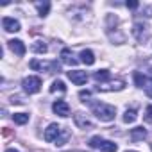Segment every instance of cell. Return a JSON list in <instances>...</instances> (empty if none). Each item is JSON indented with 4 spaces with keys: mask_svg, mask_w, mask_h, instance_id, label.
Wrapping results in <instances>:
<instances>
[{
    "mask_svg": "<svg viewBox=\"0 0 152 152\" xmlns=\"http://www.w3.org/2000/svg\"><path fill=\"white\" fill-rule=\"evenodd\" d=\"M81 61H83L84 64L91 66V64L95 63V54H93L90 48H86V50H83V52H81Z\"/></svg>",
    "mask_w": 152,
    "mask_h": 152,
    "instance_id": "obj_17",
    "label": "cell"
},
{
    "mask_svg": "<svg viewBox=\"0 0 152 152\" xmlns=\"http://www.w3.org/2000/svg\"><path fill=\"white\" fill-rule=\"evenodd\" d=\"M32 70H45V72H59V63L57 61H39V59H32L29 64Z\"/></svg>",
    "mask_w": 152,
    "mask_h": 152,
    "instance_id": "obj_4",
    "label": "cell"
},
{
    "mask_svg": "<svg viewBox=\"0 0 152 152\" xmlns=\"http://www.w3.org/2000/svg\"><path fill=\"white\" fill-rule=\"evenodd\" d=\"M61 131H63V127H61V125H57V124H50V125L45 129V134H43L45 141H54V143H56V140L59 138Z\"/></svg>",
    "mask_w": 152,
    "mask_h": 152,
    "instance_id": "obj_6",
    "label": "cell"
},
{
    "mask_svg": "<svg viewBox=\"0 0 152 152\" xmlns=\"http://www.w3.org/2000/svg\"><path fill=\"white\" fill-rule=\"evenodd\" d=\"M56 91H61V93L66 91V86H64L63 81H54V83H52V86H50V93H56Z\"/></svg>",
    "mask_w": 152,
    "mask_h": 152,
    "instance_id": "obj_22",
    "label": "cell"
},
{
    "mask_svg": "<svg viewBox=\"0 0 152 152\" xmlns=\"http://www.w3.org/2000/svg\"><path fill=\"white\" fill-rule=\"evenodd\" d=\"M88 145H90L91 148L100 150V152H116V150H118L116 143H113V141H109V140H104V138H100V136H93V138H90Z\"/></svg>",
    "mask_w": 152,
    "mask_h": 152,
    "instance_id": "obj_2",
    "label": "cell"
},
{
    "mask_svg": "<svg viewBox=\"0 0 152 152\" xmlns=\"http://www.w3.org/2000/svg\"><path fill=\"white\" fill-rule=\"evenodd\" d=\"M127 152H136V150H127Z\"/></svg>",
    "mask_w": 152,
    "mask_h": 152,
    "instance_id": "obj_31",
    "label": "cell"
},
{
    "mask_svg": "<svg viewBox=\"0 0 152 152\" xmlns=\"http://www.w3.org/2000/svg\"><path fill=\"white\" fill-rule=\"evenodd\" d=\"M2 27L7 32H18L20 31V22L15 20V18H11V16H4L2 18Z\"/></svg>",
    "mask_w": 152,
    "mask_h": 152,
    "instance_id": "obj_10",
    "label": "cell"
},
{
    "mask_svg": "<svg viewBox=\"0 0 152 152\" xmlns=\"http://www.w3.org/2000/svg\"><path fill=\"white\" fill-rule=\"evenodd\" d=\"M68 138H70V131H68V129H63V131H61V134H59V138L56 140V145H57V147L64 145Z\"/></svg>",
    "mask_w": 152,
    "mask_h": 152,
    "instance_id": "obj_23",
    "label": "cell"
},
{
    "mask_svg": "<svg viewBox=\"0 0 152 152\" xmlns=\"http://www.w3.org/2000/svg\"><path fill=\"white\" fill-rule=\"evenodd\" d=\"M93 79H95L99 84H104V83H109L111 73H109V70H99V72L93 73Z\"/></svg>",
    "mask_w": 152,
    "mask_h": 152,
    "instance_id": "obj_14",
    "label": "cell"
},
{
    "mask_svg": "<svg viewBox=\"0 0 152 152\" xmlns=\"http://www.w3.org/2000/svg\"><path fill=\"white\" fill-rule=\"evenodd\" d=\"M147 29H148V27H147L145 23H140V22L134 23V27H132V34L136 36L138 41H141L143 38H147Z\"/></svg>",
    "mask_w": 152,
    "mask_h": 152,
    "instance_id": "obj_12",
    "label": "cell"
},
{
    "mask_svg": "<svg viewBox=\"0 0 152 152\" xmlns=\"http://www.w3.org/2000/svg\"><path fill=\"white\" fill-rule=\"evenodd\" d=\"M13 120H15V124L23 125V124L29 122V115H27V113H15V115H13Z\"/></svg>",
    "mask_w": 152,
    "mask_h": 152,
    "instance_id": "obj_21",
    "label": "cell"
},
{
    "mask_svg": "<svg viewBox=\"0 0 152 152\" xmlns=\"http://www.w3.org/2000/svg\"><path fill=\"white\" fill-rule=\"evenodd\" d=\"M34 6H36L38 13H39V16H47L48 11H50V2H36Z\"/></svg>",
    "mask_w": 152,
    "mask_h": 152,
    "instance_id": "obj_18",
    "label": "cell"
},
{
    "mask_svg": "<svg viewBox=\"0 0 152 152\" xmlns=\"http://www.w3.org/2000/svg\"><path fill=\"white\" fill-rule=\"evenodd\" d=\"M90 95H91V91H88V90L79 93V97H81V99H90Z\"/></svg>",
    "mask_w": 152,
    "mask_h": 152,
    "instance_id": "obj_26",
    "label": "cell"
},
{
    "mask_svg": "<svg viewBox=\"0 0 152 152\" xmlns=\"http://www.w3.org/2000/svg\"><path fill=\"white\" fill-rule=\"evenodd\" d=\"M145 91H147V95H148V97H150V99H152V86H148V88H147V90H145Z\"/></svg>",
    "mask_w": 152,
    "mask_h": 152,
    "instance_id": "obj_29",
    "label": "cell"
},
{
    "mask_svg": "<svg viewBox=\"0 0 152 152\" xmlns=\"http://www.w3.org/2000/svg\"><path fill=\"white\" fill-rule=\"evenodd\" d=\"M61 61H63L64 64H70V66L77 63V59H73V54H72L70 48H63V50H61Z\"/></svg>",
    "mask_w": 152,
    "mask_h": 152,
    "instance_id": "obj_16",
    "label": "cell"
},
{
    "mask_svg": "<svg viewBox=\"0 0 152 152\" xmlns=\"http://www.w3.org/2000/svg\"><path fill=\"white\" fill-rule=\"evenodd\" d=\"M7 45H9L11 52H13V54H16L18 57L25 56V52H27V47H25V43H23L22 39H9V41H7Z\"/></svg>",
    "mask_w": 152,
    "mask_h": 152,
    "instance_id": "obj_8",
    "label": "cell"
},
{
    "mask_svg": "<svg viewBox=\"0 0 152 152\" xmlns=\"http://www.w3.org/2000/svg\"><path fill=\"white\" fill-rule=\"evenodd\" d=\"M66 75H68V79H70L73 84H77V86H83V84H86V81H88V73H86V72H81V70L68 72Z\"/></svg>",
    "mask_w": 152,
    "mask_h": 152,
    "instance_id": "obj_7",
    "label": "cell"
},
{
    "mask_svg": "<svg viewBox=\"0 0 152 152\" xmlns=\"http://www.w3.org/2000/svg\"><path fill=\"white\" fill-rule=\"evenodd\" d=\"M22 86H23V91L29 93V95H34L41 90V79L36 77V75H29L22 81Z\"/></svg>",
    "mask_w": 152,
    "mask_h": 152,
    "instance_id": "obj_3",
    "label": "cell"
},
{
    "mask_svg": "<svg viewBox=\"0 0 152 152\" xmlns=\"http://www.w3.org/2000/svg\"><path fill=\"white\" fill-rule=\"evenodd\" d=\"M145 122L152 124V106H147V109H145Z\"/></svg>",
    "mask_w": 152,
    "mask_h": 152,
    "instance_id": "obj_24",
    "label": "cell"
},
{
    "mask_svg": "<svg viewBox=\"0 0 152 152\" xmlns=\"http://www.w3.org/2000/svg\"><path fill=\"white\" fill-rule=\"evenodd\" d=\"M136 118H138L136 109H127V111L124 113V122H125V124H132Z\"/></svg>",
    "mask_w": 152,
    "mask_h": 152,
    "instance_id": "obj_20",
    "label": "cell"
},
{
    "mask_svg": "<svg viewBox=\"0 0 152 152\" xmlns=\"http://www.w3.org/2000/svg\"><path fill=\"white\" fill-rule=\"evenodd\" d=\"M125 6H127V7H129V9H136V7H138V6H140V4H138V2H136V0H131V2H127V4H125Z\"/></svg>",
    "mask_w": 152,
    "mask_h": 152,
    "instance_id": "obj_25",
    "label": "cell"
},
{
    "mask_svg": "<svg viewBox=\"0 0 152 152\" xmlns=\"http://www.w3.org/2000/svg\"><path fill=\"white\" fill-rule=\"evenodd\" d=\"M147 79H148V83L152 84V68H150V70L147 72Z\"/></svg>",
    "mask_w": 152,
    "mask_h": 152,
    "instance_id": "obj_27",
    "label": "cell"
},
{
    "mask_svg": "<svg viewBox=\"0 0 152 152\" xmlns=\"http://www.w3.org/2000/svg\"><path fill=\"white\" fill-rule=\"evenodd\" d=\"M145 138H147V129H143V127L131 129V140L132 141H143Z\"/></svg>",
    "mask_w": 152,
    "mask_h": 152,
    "instance_id": "obj_13",
    "label": "cell"
},
{
    "mask_svg": "<svg viewBox=\"0 0 152 152\" xmlns=\"http://www.w3.org/2000/svg\"><path fill=\"white\" fill-rule=\"evenodd\" d=\"M73 122L79 129H91V120L84 115V113H75L73 115Z\"/></svg>",
    "mask_w": 152,
    "mask_h": 152,
    "instance_id": "obj_11",
    "label": "cell"
},
{
    "mask_svg": "<svg viewBox=\"0 0 152 152\" xmlns=\"http://www.w3.org/2000/svg\"><path fill=\"white\" fill-rule=\"evenodd\" d=\"M132 77H134V83L138 88H148V79H147V75H143L141 72H134L132 73Z\"/></svg>",
    "mask_w": 152,
    "mask_h": 152,
    "instance_id": "obj_15",
    "label": "cell"
},
{
    "mask_svg": "<svg viewBox=\"0 0 152 152\" xmlns=\"http://www.w3.org/2000/svg\"><path fill=\"white\" fill-rule=\"evenodd\" d=\"M6 152H20V150H16V148H7Z\"/></svg>",
    "mask_w": 152,
    "mask_h": 152,
    "instance_id": "obj_30",
    "label": "cell"
},
{
    "mask_svg": "<svg viewBox=\"0 0 152 152\" xmlns=\"http://www.w3.org/2000/svg\"><path fill=\"white\" fill-rule=\"evenodd\" d=\"M91 111L100 122H111L115 120V115H116V107L104 102H91Z\"/></svg>",
    "mask_w": 152,
    "mask_h": 152,
    "instance_id": "obj_1",
    "label": "cell"
},
{
    "mask_svg": "<svg viewBox=\"0 0 152 152\" xmlns=\"http://www.w3.org/2000/svg\"><path fill=\"white\" fill-rule=\"evenodd\" d=\"M52 109H54L56 115H59V116H63V118L70 116V106H68V102H64V100H56V102L52 104Z\"/></svg>",
    "mask_w": 152,
    "mask_h": 152,
    "instance_id": "obj_9",
    "label": "cell"
},
{
    "mask_svg": "<svg viewBox=\"0 0 152 152\" xmlns=\"http://www.w3.org/2000/svg\"><path fill=\"white\" fill-rule=\"evenodd\" d=\"M145 13H147L145 16H152V7H147V9H145Z\"/></svg>",
    "mask_w": 152,
    "mask_h": 152,
    "instance_id": "obj_28",
    "label": "cell"
},
{
    "mask_svg": "<svg viewBox=\"0 0 152 152\" xmlns=\"http://www.w3.org/2000/svg\"><path fill=\"white\" fill-rule=\"evenodd\" d=\"M125 88V83L122 81V79H115V81H109V83H104V84H99L97 86V90L99 91H120V90H124Z\"/></svg>",
    "mask_w": 152,
    "mask_h": 152,
    "instance_id": "obj_5",
    "label": "cell"
},
{
    "mask_svg": "<svg viewBox=\"0 0 152 152\" xmlns=\"http://www.w3.org/2000/svg\"><path fill=\"white\" fill-rule=\"evenodd\" d=\"M31 50H32V52H36V54H45V52L48 50V47H47L43 41H34V43H32V47H31Z\"/></svg>",
    "mask_w": 152,
    "mask_h": 152,
    "instance_id": "obj_19",
    "label": "cell"
}]
</instances>
